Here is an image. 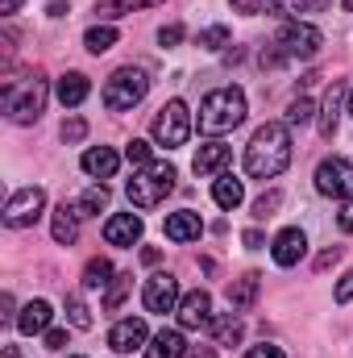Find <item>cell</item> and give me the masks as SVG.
Segmentation results:
<instances>
[{
    "label": "cell",
    "mask_w": 353,
    "mask_h": 358,
    "mask_svg": "<svg viewBox=\"0 0 353 358\" xmlns=\"http://www.w3.org/2000/svg\"><path fill=\"white\" fill-rule=\"evenodd\" d=\"M88 92H91V84H88V76H84V71H67V76L54 84V96H59V104H63V108H80V104L88 100Z\"/></svg>",
    "instance_id": "cell-20"
},
{
    "label": "cell",
    "mask_w": 353,
    "mask_h": 358,
    "mask_svg": "<svg viewBox=\"0 0 353 358\" xmlns=\"http://www.w3.org/2000/svg\"><path fill=\"white\" fill-rule=\"evenodd\" d=\"M108 208V187H104V179L100 183H91L88 192L80 196V217H96V213H104Z\"/></svg>",
    "instance_id": "cell-29"
},
{
    "label": "cell",
    "mask_w": 353,
    "mask_h": 358,
    "mask_svg": "<svg viewBox=\"0 0 353 358\" xmlns=\"http://www.w3.org/2000/svg\"><path fill=\"white\" fill-rule=\"evenodd\" d=\"M84 171L96 179H112L117 176V167H121V155L112 150V146H91V150H84Z\"/></svg>",
    "instance_id": "cell-19"
},
{
    "label": "cell",
    "mask_w": 353,
    "mask_h": 358,
    "mask_svg": "<svg viewBox=\"0 0 353 358\" xmlns=\"http://www.w3.org/2000/svg\"><path fill=\"white\" fill-rule=\"evenodd\" d=\"M158 42H163V46H179V42H183V25H163V29H158Z\"/></svg>",
    "instance_id": "cell-41"
},
{
    "label": "cell",
    "mask_w": 353,
    "mask_h": 358,
    "mask_svg": "<svg viewBox=\"0 0 353 358\" xmlns=\"http://www.w3.org/2000/svg\"><path fill=\"white\" fill-rule=\"evenodd\" d=\"M17 8H21V0H0V13H4V17H13Z\"/></svg>",
    "instance_id": "cell-48"
},
{
    "label": "cell",
    "mask_w": 353,
    "mask_h": 358,
    "mask_svg": "<svg viewBox=\"0 0 353 358\" xmlns=\"http://www.w3.org/2000/svg\"><path fill=\"white\" fill-rule=\"evenodd\" d=\"M333 296H337V304H350V300H353V267L341 275V283H337V292H333Z\"/></svg>",
    "instance_id": "cell-39"
},
{
    "label": "cell",
    "mask_w": 353,
    "mask_h": 358,
    "mask_svg": "<svg viewBox=\"0 0 353 358\" xmlns=\"http://www.w3.org/2000/svg\"><path fill=\"white\" fill-rule=\"evenodd\" d=\"M233 4V13H246V17H258L270 8V0H229Z\"/></svg>",
    "instance_id": "cell-38"
},
{
    "label": "cell",
    "mask_w": 353,
    "mask_h": 358,
    "mask_svg": "<svg viewBox=\"0 0 353 358\" xmlns=\"http://www.w3.org/2000/svg\"><path fill=\"white\" fill-rule=\"evenodd\" d=\"M337 225H341L345 234H353V196H350V200H341V213H337Z\"/></svg>",
    "instance_id": "cell-43"
},
{
    "label": "cell",
    "mask_w": 353,
    "mask_h": 358,
    "mask_svg": "<svg viewBox=\"0 0 353 358\" xmlns=\"http://www.w3.org/2000/svg\"><path fill=\"white\" fill-rule=\"evenodd\" d=\"M270 8H274L278 17H291V21H295V17L308 8V0H270Z\"/></svg>",
    "instance_id": "cell-37"
},
{
    "label": "cell",
    "mask_w": 353,
    "mask_h": 358,
    "mask_svg": "<svg viewBox=\"0 0 353 358\" xmlns=\"http://www.w3.org/2000/svg\"><path fill=\"white\" fill-rule=\"evenodd\" d=\"M125 159H129L133 167H150V163H154V146H150L146 138H133V142L125 146Z\"/></svg>",
    "instance_id": "cell-32"
},
{
    "label": "cell",
    "mask_w": 353,
    "mask_h": 358,
    "mask_svg": "<svg viewBox=\"0 0 353 358\" xmlns=\"http://www.w3.org/2000/svg\"><path fill=\"white\" fill-rule=\"evenodd\" d=\"M291 167V134L283 121H266L246 146V176L274 179Z\"/></svg>",
    "instance_id": "cell-1"
},
{
    "label": "cell",
    "mask_w": 353,
    "mask_h": 358,
    "mask_svg": "<svg viewBox=\"0 0 353 358\" xmlns=\"http://www.w3.org/2000/svg\"><path fill=\"white\" fill-rule=\"evenodd\" d=\"M150 134H154V142L167 146V150L187 146V138H191V113H187V104H183V100H167V104L158 108Z\"/></svg>",
    "instance_id": "cell-6"
},
{
    "label": "cell",
    "mask_w": 353,
    "mask_h": 358,
    "mask_svg": "<svg viewBox=\"0 0 353 358\" xmlns=\"http://www.w3.org/2000/svg\"><path fill=\"white\" fill-rule=\"evenodd\" d=\"M316 192L333 196V200H350L353 196V163L350 159H324L316 167Z\"/></svg>",
    "instance_id": "cell-9"
},
{
    "label": "cell",
    "mask_w": 353,
    "mask_h": 358,
    "mask_svg": "<svg viewBox=\"0 0 353 358\" xmlns=\"http://www.w3.org/2000/svg\"><path fill=\"white\" fill-rule=\"evenodd\" d=\"M112 279H117V271H112L108 259H91L88 267H84V287H91V292H96V287H108Z\"/></svg>",
    "instance_id": "cell-28"
},
{
    "label": "cell",
    "mask_w": 353,
    "mask_h": 358,
    "mask_svg": "<svg viewBox=\"0 0 353 358\" xmlns=\"http://www.w3.org/2000/svg\"><path fill=\"white\" fill-rule=\"evenodd\" d=\"M104 242H108V246H121V250L137 246V242H142V217H137V213H117V217H108V221H104Z\"/></svg>",
    "instance_id": "cell-12"
},
{
    "label": "cell",
    "mask_w": 353,
    "mask_h": 358,
    "mask_svg": "<svg viewBox=\"0 0 353 358\" xmlns=\"http://www.w3.org/2000/svg\"><path fill=\"white\" fill-rule=\"evenodd\" d=\"M42 108H46V80H42L38 71L4 84V117H8L13 125H29V121H38Z\"/></svg>",
    "instance_id": "cell-3"
},
{
    "label": "cell",
    "mask_w": 353,
    "mask_h": 358,
    "mask_svg": "<svg viewBox=\"0 0 353 358\" xmlns=\"http://www.w3.org/2000/svg\"><path fill=\"white\" fill-rule=\"evenodd\" d=\"M179 325L183 329H200V325H208L212 321V296L204 292V287H195V292H187L183 300H179Z\"/></svg>",
    "instance_id": "cell-14"
},
{
    "label": "cell",
    "mask_w": 353,
    "mask_h": 358,
    "mask_svg": "<svg viewBox=\"0 0 353 358\" xmlns=\"http://www.w3.org/2000/svg\"><path fill=\"white\" fill-rule=\"evenodd\" d=\"M50 317H54V313H50V304H46V300H29V304L17 313V329H21L25 338H38V334H46V329H50Z\"/></svg>",
    "instance_id": "cell-18"
},
{
    "label": "cell",
    "mask_w": 353,
    "mask_h": 358,
    "mask_svg": "<svg viewBox=\"0 0 353 358\" xmlns=\"http://www.w3.org/2000/svg\"><path fill=\"white\" fill-rule=\"evenodd\" d=\"M117 38H121V34H117L112 25H91L88 34H84V46H88L91 55H104V50L117 46Z\"/></svg>",
    "instance_id": "cell-27"
},
{
    "label": "cell",
    "mask_w": 353,
    "mask_h": 358,
    "mask_svg": "<svg viewBox=\"0 0 353 358\" xmlns=\"http://www.w3.org/2000/svg\"><path fill=\"white\" fill-rule=\"evenodd\" d=\"M179 279L175 275H167V271H158V275H150L146 279V287H142V304H146V313H158V317H167V313H175L179 308Z\"/></svg>",
    "instance_id": "cell-10"
},
{
    "label": "cell",
    "mask_w": 353,
    "mask_h": 358,
    "mask_svg": "<svg viewBox=\"0 0 353 358\" xmlns=\"http://www.w3.org/2000/svg\"><path fill=\"white\" fill-rule=\"evenodd\" d=\"M341 96H345L341 84H333L329 96H324V108H320V138H333V134H337V121H341Z\"/></svg>",
    "instance_id": "cell-24"
},
{
    "label": "cell",
    "mask_w": 353,
    "mask_h": 358,
    "mask_svg": "<svg viewBox=\"0 0 353 358\" xmlns=\"http://www.w3.org/2000/svg\"><path fill=\"white\" fill-rule=\"evenodd\" d=\"M0 308H4V313H0V317H4V321H13V317H17V313H13V296H8V292H4V296H0Z\"/></svg>",
    "instance_id": "cell-46"
},
{
    "label": "cell",
    "mask_w": 353,
    "mask_h": 358,
    "mask_svg": "<svg viewBox=\"0 0 353 358\" xmlns=\"http://www.w3.org/2000/svg\"><path fill=\"white\" fill-rule=\"evenodd\" d=\"M129 287H133V275H121V271H117V279H112V283H108V292H104V313H117V308L125 304Z\"/></svg>",
    "instance_id": "cell-30"
},
{
    "label": "cell",
    "mask_w": 353,
    "mask_h": 358,
    "mask_svg": "<svg viewBox=\"0 0 353 358\" xmlns=\"http://www.w3.org/2000/svg\"><path fill=\"white\" fill-rule=\"evenodd\" d=\"M262 234H258V229H246V246H250V250H262Z\"/></svg>",
    "instance_id": "cell-45"
},
{
    "label": "cell",
    "mask_w": 353,
    "mask_h": 358,
    "mask_svg": "<svg viewBox=\"0 0 353 358\" xmlns=\"http://www.w3.org/2000/svg\"><path fill=\"white\" fill-rule=\"evenodd\" d=\"M246 121V92L216 88L200 100V134H229Z\"/></svg>",
    "instance_id": "cell-2"
},
{
    "label": "cell",
    "mask_w": 353,
    "mask_h": 358,
    "mask_svg": "<svg viewBox=\"0 0 353 358\" xmlns=\"http://www.w3.org/2000/svg\"><path fill=\"white\" fill-rule=\"evenodd\" d=\"M212 200H216L225 213H233V208L246 200V183H241L237 176H216L212 179Z\"/></svg>",
    "instance_id": "cell-22"
},
{
    "label": "cell",
    "mask_w": 353,
    "mask_h": 358,
    "mask_svg": "<svg viewBox=\"0 0 353 358\" xmlns=\"http://www.w3.org/2000/svg\"><path fill=\"white\" fill-rule=\"evenodd\" d=\"M258 287H262V275H258V271L233 279V283H229V308H233V313H250L254 300H258Z\"/></svg>",
    "instance_id": "cell-17"
},
{
    "label": "cell",
    "mask_w": 353,
    "mask_h": 358,
    "mask_svg": "<svg viewBox=\"0 0 353 358\" xmlns=\"http://www.w3.org/2000/svg\"><path fill=\"white\" fill-rule=\"evenodd\" d=\"M274 46L283 50V59H316L320 46H324V34L316 25H308V21H287L278 29V42Z\"/></svg>",
    "instance_id": "cell-7"
},
{
    "label": "cell",
    "mask_w": 353,
    "mask_h": 358,
    "mask_svg": "<svg viewBox=\"0 0 353 358\" xmlns=\"http://www.w3.org/2000/svg\"><path fill=\"white\" fill-rule=\"evenodd\" d=\"M67 321H71L75 329H91V308L80 296H67Z\"/></svg>",
    "instance_id": "cell-33"
},
{
    "label": "cell",
    "mask_w": 353,
    "mask_h": 358,
    "mask_svg": "<svg viewBox=\"0 0 353 358\" xmlns=\"http://www.w3.org/2000/svg\"><path fill=\"white\" fill-rule=\"evenodd\" d=\"M183 355H187V342H183L179 329H163V334L150 338V346H146V358H183Z\"/></svg>",
    "instance_id": "cell-23"
},
{
    "label": "cell",
    "mask_w": 353,
    "mask_h": 358,
    "mask_svg": "<svg viewBox=\"0 0 353 358\" xmlns=\"http://www.w3.org/2000/svg\"><path fill=\"white\" fill-rule=\"evenodd\" d=\"M341 4H345V8H350V13H353V0H341Z\"/></svg>",
    "instance_id": "cell-50"
},
{
    "label": "cell",
    "mask_w": 353,
    "mask_h": 358,
    "mask_svg": "<svg viewBox=\"0 0 353 358\" xmlns=\"http://www.w3.org/2000/svg\"><path fill=\"white\" fill-rule=\"evenodd\" d=\"M71 358H84V355H71Z\"/></svg>",
    "instance_id": "cell-52"
},
{
    "label": "cell",
    "mask_w": 353,
    "mask_h": 358,
    "mask_svg": "<svg viewBox=\"0 0 353 358\" xmlns=\"http://www.w3.org/2000/svg\"><path fill=\"white\" fill-rule=\"evenodd\" d=\"M175 179L179 176H175L171 163H158V159H154L150 167H142L137 176L125 183V196H129L133 208H158V204L175 192Z\"/></svg>",
    "instance_id": "cell-4"
},
{
    "label": "cell",
    "mask_w": 353,
    "mask_h": 358,
    "mask_svg": "<svg viewBox=\"0 0 353 358\" xmlns=\"http://www.w3.org/2000/svg\"><path fill=\"white\" fill-rule=\"evenodd\" d=\"M229 38H233V34H229V25H208V29H200V38H195V42H200L204 50H225V46H229Z\"/></svg>",
    "instance_id": "cell-31"
},
{
    "label": "cell",
    "mask_w": 353,
    "mask_h": 358,
    "mask_svg": "<svg viewBox=\"0 0 353 358\" xmlns=\"http://www.w3.org/2000/svg\"><path fill=\"white\" fill-rule=\"evenodd\" d=\"M337 259H341V246H333V250H324V255H320V259H316V271L333 267V263H337Z\"/></svg>",
    "instance_id": "cell-44"
},
{
    "label": "cell",
    "mask_w": 353,
    "mask_h": 358,
    "mask_svg": "<svg viewBox=\"0 0 353 358\" xmlns=\"http://www.w3.org/2000/svg\"><path fill=\"white\" fill-rule=\"evenodd\" d=\"M225 163H229V146H225V142H204V146L195 150V159H191V171L208 179V176H220Z\"/></svg>",
    "instance_id": "cell-16"
},
{
    "label": "cell",
    "mask_w": 353,
    "mask_h": 358,
    "mask_svg": "<svg viewBox=\"0 0 353 358\" xmlns=\"http://www.w3.org/2000/svg\"><path fill=\"white\" fill-rule=\"evenodd\" d=\"M316 117V104L308 100V96H299V100H291V108H287V125H308Z\"/></svg>",
    "instance_id": "cell-34"
},
{
    "label": "cell",
    "mask_w": 353,
    "mask_h": 358,
    "mask_svg": "<svg viewBox=\"0 0 353 358\" xmlns=\"http://www.w3.org/2000/svg\"><path fill=\"white\" fill-rule=\"evenodd\" d=\"M303 255H308V234H303V229H295V225H291V229H283V234L270 242V259H274L278 267H295Z\"/></svg>",
    "instance_id": "cell-13"
},
{
    "label": "cell",
    "mask_w": 353,
    "mask_h": 358,
    "mask_svg": "<svg viewBox=\"0 0 353 358\" xmlns=\"http://www.w3.org/2000/svg\"><path fill=\"white\" fill-rule=\"evenodd\" d=\"M84 134H88V121H84V117L63 121V142H84Z\"/></svg>",
    "instance_id": "cell-36"
},
{
    "label": "cell",
    "mask_w": 353,
    "mask_h": 358,
    "mask_svg": "<svg viewBox=\"0 0 353 358\" xmlns=\"http://www.w3.org/2000/svg\"><path fill=\"white\" fill-rule=\"evenodd\" d=\"M208 325H212V338H216L220 346L241 342V321H237V313H220V317H212Z\"/></svg>",
    "instance_id": "cell-26"
},
{
    "label": "cell",
    "mask_w": 353,
    "mask_h": 358,
    "mask_svg": "<svg viewBox=\"0 0 353 358\" xmlns=\"http://www.w3.org/2000/svg\"><path fill=\"white\" fill-rule=\"evenodd\" d=\"M42 208H46V192H42V187H21V192H13V196L4 200L0 221H4L8 229H25V225H33V221L42 217Z\"/></svg>",
    "instance_id": "cell-8"
},
{
    "label": "cell",
    "mask_w": 353,
    "mask_h": 358,
    "mask_svg": "<svg viewBox=\"0 0 353 358\" xmlns=\"http://www.w3.org/2000/svg\"><path fill=\"white\" fill-rule=\"evenodd\" d=\"M146 342H150V325H146L142 317H125V321H117V325H112V334H108L112 355H133V350H146Z\"/></svg>",
    "instance_id": "cell-11"
},
{
    "label": "cell",
    "mask_w": 353,
    "mask_h": 358,
    "mask_svg": "<svg viewBox=\"0 0 353 358\" xmlns=\"http://www.w3.org/2000/svg\"><path fill=\"white\" fill-rule=\"evenodd\" d=\"M154 4H163V0H104V4H96V21H117L121 13H133V8H154Z\"/></svg>",
    "instance_id": "cell-25"
},
{
    "label": "cell",
    "mask_w": 353,
    "mask_h": 358,
    "mask_svg": "<svg viewBox=\"0 0 353 358\" xmlns=\"http://www.w3.org/2000/svg\"><path fill=\"white\" fill-rule=\"evenodd\" d=\"M50 234H54L59 246H75V238H80V204H59L50 213Z\"/></svg>",
    "instance_id": "cell-15"
},
{
    "label": "cell",
    "mask_w": 353,
    "mask_h": 358,
    "mask_svg": "<svg viewBox=\"0 0 353 358\" xmlns=\"http://www.w3.org/2000/svg\"><path fill=\"white\" fill-rule=\"evenodd\" d=\"M350 113H353V88H350Z\"/></svg>",
    "instance_id": "cell-51"
},
{
    "label": "cell",
    "mask_w": 353,
    "mask_h": 358,
    "mask_svg": "<svg viewBox=\"0 0 353 358\" xmlns=\"http://www.w3.org/2000/svg\"><path fill=\"white\" fill-rule=\"evenodd\" d=\"M46 350H67V329H46Z\"/></svg>",
    "instance_id": "cell-42"
},
{
    "label": "cell",
    "mask_w": 353,
    "mask_h": 358,
    "mask_svg": "<svg viewBox=\"0 0 353 358\" xmlns=\"http://www.w3.org/2000/svg\"><path fill=\"white\" fill-rule=\"evenodd\" d=\"M187 358H216V346H195Z\"/></svg>",
    "instance_id": "cell-47"
},
{
    "label": "cell",
    "mask_w": 353,
    "mask_h": 358,
    "mask_svg": "<svg viewBox=\"0 0 353 358\" xmlns=\"http://www.w3.org/2000/svg\"><path fill=\"white\" fill-rule=\"evenodd\" d=\"M146 92H150V76H146L142 67H121V71H112L108 84H104V104H108L112 113H125V108L142 104Z\"/></svg>",
    "instance_id": "cell-5"
},
{
    "label": "cell",
    "mask_w": 353,
    "mask_h": 358,
    "mask_svg": "<svg viewBox=\"0 0 353 358\" xmlns=\"http://www.w3.org/2000/svg\"><path fill=\"white\" fill-rule=\"evenodd\" d=\"M278 204H283V192H278V187H270V192H262V196L254 200V217H258V221L274 217V208H278Z\"/></svg>",
    "instance_id": "cell-35"
},
{
    "label": "cell",
    "mask_w": 353,
    "mask_h": 358,
    "mask_svg": "<svg viewBox=\"0 0 353 358\" xmlns=\"http://www.w3.org/2000/svg\"><path fill=\"white\" fill-rule=\"evenodd\" d=\"M246 358H287V355H283L274 342H262V346H250V350H246Z\"/></svg>",
    "instance_id": "cell-40"
},
{
    "label": "cell",
    "mask_w": 353,
    "mask_h": 358,
    "mask_svg": "<svg viewBox=\"0 0 353 358\" xmlns=\"http://www.w3.org/2000/svg\"><path fill=\"white\" fill-rule=\"evenodd\" d=\"M0 358H21V350H17V346H4V355Z\"/></svg>",
    "instance_id": "cell-49"
},
{
    "label": "cell",
    "mask_w": 353,
    "mask_h": 358,
    "mask_svg": "<svg viewBox=\"0 0 353 358\" xmlns=\"http://www.w3.org/2000/svg\"><path fill=\"white\" fill-rule=\"evenodd\" d=\"M204 234V221H200V213H191V208H179L167 217V238L171 242H195Z\"/></svg>",
    "instance_id": "cell-21"
}]
</instances>
